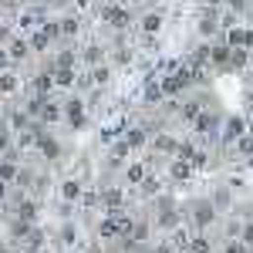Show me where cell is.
<instances>
[{
	"instance_id": "cell-1",
	"label": "cell",
	"mask_w": 253,
	"mask_h": 253,
	"mask_svg": "<svg viewBox=\"0 0 253 253\" xmlns=\"http://www.w3.org/2000/svg\"><path fill=\"white\" fill-rule=\"evenodd\" d=\"M216 210H213V203L210 199H196L193 203V223H196V233H203V230H210L216 223Z\"/></svg>"
},
{
	"instance_id": "cell-2",
	"label": "cell",
	"mask_w": 253,
	"mask_h": 253,
	"mask_svg": "<svg viewBox=\"0 0 253 253\" xmlns=\"http://www.w3.org/2000/svg\"><path fill=\"white\" fill-rule=\"evenodd\" d=\"M34 149H38V152L47 159V162H58V159H61V142H58L54 135H47L41 125H38V145H34Z\"/></svg>"
},
{
	"instance_id": "cell-3",
	"label": "cell",
	"mask_w": 253,
	"mask_h": 253,
	"mask_svg": "<svg viewBox=\"0 0 253 253\" xmlns=\"http://www.w3.org/2000/svg\"><path fill=\"white\" fill-rule=\"evenodd\" d=\"M156 210H159L156 226H162V230H172V226H179V213H175V206L166 199V196H159V199H156Z\"/></svg>"
},
{
	"instance_id": "cell-4",
	"label": "cell",
	"mask_w": 253,
	"mask_h": 253,
	"mask_svg": "<svg viewBox=\"0 0 253 253\" xmlns=\"http://www.w3.org/2000/svg\"><path fill=\"white\" fill-rule=\"evenodd\" d=\"M115 219V240H132V230H135V216H128L125 210H115V213H108Z\"/></svg>"
},
{
	"instance_id": "cell-5",
	"label": "cell",
	"mask_w": 253,
	"mask_h": 253,
	"mask_svg": "<svg viewBox=\"0 0 253 253\" xmlns=\"http://www.w3.org/2000/svg\"><path fill=\"white\" fill-rule=\"evenodd\" d=\"M14 219H20V223H27V226H34L38 223V203L31 199V196H20L17 199V210H14Z\"/></svg>"
},
{
	"instance_id": "cell-6",
	"label": "cell",
	"mask_w": 253,
	"mask_h": 253,
	"mask_svg": "<svg viewBox=\"0 0 253 253\" xmlns=\"http://www.w3.org/2000/svg\"><path fill=\"white\" fill-rule=\"evenodd\" d=\"M101 17H105V24H112V27H118V31L132 24V17H128V10H125V7H118V3H108V7L101 10Z\"/></svg>"
},
{
	"instance_id": "cell-7",
	"label": "cell",
	"mask_w": 253,
	"mask_h": 253,
	"mask_svg": "<svg viewBox=\"0 0 253 253\" xmlns=\"http://www.w3.org/2000/svg\"><path fill=\"white\" fill-rule=\"evenodd\" d=\"M210 64L219 68V71H226V64H230V44L219 38L216 44H210Z\"/></svg>"
},
{
	"instance_id": "cell-8",
	"label": "cell",
	"mask_w": 253,
	"mask_h": 253,
	"mask_svg": "<svg viewBox=\"0 0 253 253\" xmlns=\"http://www.w3.org/2000/svg\"><path fill=\"white\" fill-rule=\"evenodd\" d=\"M101 206H105V213H115L125 206V189H118V186H108V189H101Z\"/></svg>"
},
{
	"instance_id": "cell-9",
	"label": "cell",
	"mask_w": 253,
	"mask_h": 253,
	"mask_svg": "<svg viewBox=\"0 0 253 253\" xmlns=\"http://www.w3.org/2000/svg\"><path fill=\"white\" fill-rule=\"evenodd\" d=\"M166 243H169L172 250H189V243H193V230L179 223V226H172V230H169V240H166Z\"/></svg>"
},
{
	"instance_id": "cell-10",
	"label": "cell",
	"mask_w": 253,
	"mask_h": 253,
	"mask_svg": "<svg viewBox=\"0 0 253 253\" xmlns=\"http://www.w3.org/2000/svg\"><path fill=\"white\" fill-rule=\"evenodd\" d=\"M196 175V169L189 166V162H182V159H169V179L172 182H189Z\"/></svg>"
},
{
	"instance_id": "cell-11",
	"label": "cell",
	"mask_w": 253,
	"mask_h": 253,
	"mask_svg": "<svg viewBox=\"0 0 253 253\" xmlns=\"http://www.w3.org/2000/svg\"><path fill=\"white\" fill-rule=\"evenodd\" d=\"M162 24H166V17H162L159 10H152V14H145V17L138 20V31H142L145 38H156L159 31H162Z\"/></svg>"
},
{
	"instance_id": "cell-12",
	"label": "cell",
	"mask_w": 253,
	"mask_h": 253,
	"mask_svg": "<svg viewBox=\"0 0 253 253\" xmlns=\"http://www.w3.org/2000/svg\"><path fill=\"white\" fill-rule=\"evenodd\" d=\"M240 135H247V122L240 115H233V118H226V125H223V142H236Z\"/></svg>"
},
{
	"instance_id": "cell-13",
	"label": "cell",
	"mask_w": 253,
	"mask_h": 253,
	"mask_svg": "<svg viewBox=\"0 0 253 253\" xmlns=\"http://www.w3.org/2000/svg\"><path fill=\"white\" fill-rule=\"evenodd\" d=\"M128 152H132V149H128V142H125V138H115V142L108 145V162H112V166L118 169V166H125Z\"/></svg>"
},
{
	"instance_id": "cell-14",
	"label": "cell",
	"mask_w": 253,
	"mask_h": 253,
	"mask_svg": "<svg viewBox=\"0 0 253 253\" xmlns=\"http://www.w3.org/2000/svg\"><path fill=\"white\" fill-rule=\"evenodd\" d=\"M51 78H54V84H58V88L71 91V88L78 84V71H75V68H54V75H51Z\"/></svg>"
},
{
	"instance_id": "cell-15",
	"label": "cell",
	"mask_w": 253,
	"mask_h": 253,
	"mask_svg": "<svg viewBox=\"0 0 253 253\" xmlns=\"http://www.w3.org/2000/svg\"><path fill=\"white\" fill-rule=\"evenodd\" d=\"M138 196H142V199H159V196H162V179H159V175H145L142 186H138Z\"/></svg>"
},
{
	"instance_id": "cell-16",
	"label": "cell",
	"mask_w": 253,
	"mask_h": 253,
	"mask_svg": "<svg viewBox=\"0 0 253 253\" xmlns=\"http://www.w3.org/2000/svg\"><path fill=\"white\" fill-rule=\"evenodd\" d=\"M250 61H253V54L247 47H230V64H226V71H243Z\"/></svg>"
},
{
	"instance_id": "cell-17",
	"label": "cell",
	"mask_w": 253,
	"mask_h": 253,
	"mask_svg": "<svg viewBox=\"0 0 253 253\" xmlns=\"http://www.w3.org/2000/svg\"><path fill=\"white\" fill-rule=\"evenodd\" d=\"M193 128H196V135H216V115H210V112L203 108L199 118L193 122Z\"/></svg>"
},
{
	"instance_id": "cell-18",
	"label": "cell",
	"mask_w": 253,
	"mask_h": 253,
	"mask_svg": "<svg viewBox=\"0 0 253 253\" xmlns=\"http://www.w3.org/2000/svg\"><path fill=\"white\" fill-rule=\"evenodd\" d=\"M145 175H149V166H145V162H128V166H125V182H128V186H142Z\"/></svg>"
},
{
	"instance_id": "cell-19",
	"label": "cell",
	"mask_w": 253,
	"mask_h": 253,
	"mask_svg": "<svg viewBox=\"0 0 253 253\" xmlns=\"http://www.w3.org/2000/svg\"><path fill=\"white\" fill-rule=\"evenodd\" d=\"M20 166L14 162V156H3L0 159V182H7V186H14V179H17Z\"/></svg>"
},
{
	"instance_id": "cell-20",
	"label": "cell",
	"mask_w": 253,
	"mask_h": 253,
	"mask_svg": "<svg viewBox=\"0 0 253 253\" xmlns=\"http://www.w3.org/2000/svg\"><path fill=\"white\" fill-rule=\"evenodd\" d=\"M27 44H31V54H44V51H47V47H51V44H54V41L47 38V34H44V31H31V38H27Z\"/></svg>"
},
{
	"instance_id": "cell-21",
	"label": "cell",
	"mask_w": 253,
	"mask_h": 253,
	"mask_svg": "<svg viewBox=\"0 0 253 253\" xmlns=\"http://www.w3.org/2000/svg\"><path fill=\"white\" fill-rule=\"evenodd\" d=\"M81 193H84V186H81L78 179H64V182H61V199H64V203L81 199Z\"/></svg>"
},
{
	"instance_id": "cell-22",
	"label": "cell",
	"mask_w": 253,
	"mask_h": 253,
	"mask_svg": "<svg viewBox=\"0 0 253 253\" xmlns=\"http://www.w3.org/2000/svg\"><path fill=\"white\" fill-rule=\"evenodd\" d=\"M7 54H10V61H24L27 54H31V44L24 38H10V44H7Z\"/></svg>"
},
{
	"instance_id": "cell-23",
	"label": "cell",
	"mask_w": 253,
	"mask_h": 253,
	"mask_svg": "<svg viewBox=\"0 0 253 253\" xmlns=\"http://www.w3.org/2000/svg\"><path fill=\"white\" fill-rule=\"evenodd\" d=\"M210 203H213V210L216 213H223V210H230L233 206V196H230V189H213V196H210Z\"/></svg>"
},
{
	"instance_id": "cell-24",
	"label": "cell",
	"mask_w": 253,
	"mask_h": 253,
	"mask_svg": "<svg viewBox=\"0 0 253 253\" xmlns=\"http://www.w3.org/2000/svg\"><path fill=\"white\" fill-rule=\"evenodd\" d=\"M17 88H20V78L14 71H0V95L7 98V95H14Z\"/></svg>"
},
{
	"instance_id": "cell-25",
	"label": "cell",
	"mask_w": 253,
	"mask_h": 253,
	"mask_svg": "<svg viewBox=\"0 0 253 253\" xmlns=\"http://www.w3.org/2000/svg\"><path fill=\"white\" fill-rule=\"evenodd\" d=\"M125 142H128V149H138V145H145V142H149V132H145V125H135V128H128V132H125Z\"/></svg>"
},
{
	"instance_id": "cell-26",
	"label": "cell",
	"mask_w": 253,
	"mask_h": 253,
	"mask_svg": "<svg viewBox=\"0 0 253 253\" xmlns=\"http://www.w3.org/2000/svg\"><path fill=\"white\" fill-rule=\"evenodd\" d=\"M61 118H64V115H61V105L47 98V105H44V115H41V122H44V125H58Z\"/></svg>"
},
{
	"instance_id": "cell-27",
	"label": "cell",
	"mask_w": 253,
	"mask_h": 253,
	"mask_svg": "<svg viewBox=\"0 0 253 253\" xmlns=\"http://www.w3.org/2000/svg\"><path fill=\"white\" fill-rule=\"evenodd\" d=\"M142 98H145L149 105H162V101H166L162 88H159V81H145V91H142Z\"/></svg>"
},
{
	"instance_id": "cell-28",
	"label": "cell",
	"mask_w": 253,
	"mask_h": 253,
	"mask_svg": "<svg viewBox=\"0 0 253 253\" xmlns=\"http://www.w3.org/2000/svg\"><path fill=\"white\" fill-rule=\"evenodd\" d=\"M189 253H213V240L206 233H193V243H189Z\"/></svg>"
},
{
	"instance_id": "cell-29",
	"label": "cell",
	"mask_w": 253,
	"mask_h": 253,
	"mask_svg": "<svg viewBox=\"0 0 253 253\" xmlns=\"http://www.w3.org/2000/svg\"><path fill=\"white\" fill-rule=\"evenodd\" d=\"M149 233H152V223H149V219H135V230H132V243H149Z\"/></svg>"
},
{
	"instance_id": "cell-30",
	"label": "cell",
	"mask_w": 253,
	"mask_h": 253,
	"mask_svg": "<svg viewBox=\"0 0 253 253\" xmlns=\"http://www.w3.org/2000/svg\"><path fill=\"white\" fill-rule=\"evenodd\" d=\"M98 240H105V243H112L115 240V219L105 213V219L98 223Z\"/></svg>"
},
{
	"instance_id": "cell-31",
	"label": "cell",
	"mask_w": 253,
	"mask_h": 253,
	"mask_svg": "<svg viewBox=\"0 0 253 253\" xmlns=\"http://www.w3.org/2000/svg\"><path fill=\"white\" fill-rule=\"evenodd\" d=\"M199 112H203V105H199V101H182V105H179V115L186 118L189 125H193L196 118H199Z\"/></svg>"
},
{
	"instance_id": "cell-32",
	"label": "cell",
	"mask_w": 253,
	"mask_h": 253,
	"mask_svg": "<svg viewBox=\"0 0 253 253\" xmlns=\"http://www.w3.org/2000/svg\"><path fill=\"white\" fill-rule=\"evenodd\" d=\"M81 58H84V64H88V68H98V64H101V58H105V51H101L98 44H91V47H84V54H81Z\"/></svg>"
},
{
	"instance_id": "cell-33",
	"label": "cell",
	"mask_w": 253,
	"mask_h": 253,
	"mask_svg": "<svg viewBox=\"0 0 253 253\" xmlns=\"http://www.w3.org/2000/svg\"><path fill=\"white\" fill-rule=\"evenodd\" d=\"M152 145H156V152H169V156H172L175 149H179V145H175V138L169 135V132H162V135H159Z\"/></svg>"
},
{
	"instance_id": "cell-34",
	"label": "cell",
	"mask_w": 253,
	"mask_h": 253,
	"mask_svg": "<svg viewBox=\"0 0 253 253\" xmlns=\"http://www.w3.org/2000/svg\"><path fill=\"white\" fill-rule=\"evenodd\" d=\"M58 27H61V38H75V34L81 31L78 17H64V20H58Z\"/></svg>"
},
{
	"instance_id": "cell-35",
	"label": "cell",
	"mask_w": 253,
	"mask_h": 253,
	"mask_svg": "<svg viewBox=\"0 0 253 253\" xmlns=\"http://www.w3.org/2000/svg\"><path fill=\"white\" fill-rule=\"evenodd\" d=\"M20 243H24V247H27V250H41V247H44V233H41V230H34V226H31V233L24 236V240H20Z\"/></svg>"
},
{
	"instance_id": "cell-36",
	"label": "cell",
	"mask_w": 253,
	"mask_h": 253,
	"mask_svg": "<svg viewBox=\"0 0 253 253\" xmlns=\"http://www.w3.org/2000/svg\"><path fill=\"white\" fill-rule=\"evenodd\" d=\"M189 166H193L196 172H199V169H206V166H210V152H206V149H196L193 156H189Z\"/></svg>"
},
{
	"instance_id": "cell-37",
	"label": "cell",
	"mask_w": 253,
	"mask_h": 253,
	"mask_svg": "<svg viewBox=\"0 0 253 253\" xmlns=\"http://www.w3.org/2000/svg\"><path fill=\"white\" fill-rule=\"evenodd\" d=\"M75 51H68V47H64V51H58V58H54V68H75Z\"/></svg>"
},
{
	"instance_id": "cell-38",
	"label": "cell",
	"mask_w": 253,
	"mask_h": 253,
	"mask_svg": "<svg viewBox=\"0 0 253 253\" xmlns=\"http://www.w3.org/2000/svg\"><path fill=\"white\" fill-rule=\"evenodd\" d=\"M233 145H236V152H240V156H247V159L253 156V135H240Z\"/></svg>"
},
{
	"instance_id": "cell-39",
	"label": "cell",
	"mask_w": 253,
	"mask_h": 253,
	"mask_svg": "<svg viewBox=\"0 0 253 253\" xmlns=\"http://www.w3.org/2000/svg\"><path fill=\"white\" fill-rule=\"evenodd\" d=\"M81 203H84V210L101 206V193H98V189H84V193H81Z\"/></svg>"
},
{
	"instance_id": "cell-40",
	"label": "cell",
	"mask_w": 253,
	"mask_h": 253,
	"mask_svg": "<svg viewBox=\"0 0 253 253\" xmlns=\"http://www.w3.org/2000/svg\"><path fill=\"white\" fill-rule=\"evenodd\" d=\"M108 78H112V71H108L105 64H98L95 71H91V81H95V84H108Z\"/></svg>"
},
{
	"instance_id": "cell-41",
	"label": "cell",
	"mask_w": 253,
	"mask_h": 253,
	"mask_svg": "<svg viewBox=\"0 0 253 253\" xmlns=\"http://www.w3.org/2000/svg\"><path fill=\"white\" fill-rule=\"evenodd\" d=\"M223 253H247V243L243 240H226L223 243Z\"/></svg>"
},
{
	"instance_id": "cell-42",
	"label": "cell",
	"mask_w": 253,
	"mask_h": 253,
	"mask_svg": "<svg viewBox=\"0 0 253 253\" xmlns=\"http://www.w3.org/2000/svg\"><path fill=\"white\" fill-rule=\"evenodd\" d=\"M128 61H132V51H128V47L115 51V64H128Z\"/></svg>"
},
{
	"instance_id": "cell-43",
	"label": "cell",
	"mask_w": 253,
	"mask_h": 253,
	"mask_svg": "<svg viewBox=\"0 0 253 253\" xmlns=\"http://www.w3.org/2000/svg\"><path fill=\"white\" fill-rule=\"evenodd\" d=\"M61 240H64V243H75V226L64 223V226H61Z\"/></svg>"
},
{
	"instance_id": "cell-44",
	"label": "cell",
	"mask_w": 253,
	"mask_h": 253,
	"mask_svg": "<svg viewBox=\"0 0 253 253\" xmlns=\"http://www.w3.org/2000/svg\"><path fill=\"white\" fill-rule=\"evenodd\" d=\"M7 68H10V54L0 47V71H7Z\"/></svg>"
},
{
	"instance_id": "cell-45",
	"label": "cell",
	"mask_w": 253,
	"mask_h": 253,
	"mask_svg": "<svg viewBox=\"0 0 253 253\" xmlns=\"http://www.w3.org/2000/svg\"><path fill=\"white\" fill-rule=\"evenodd\" d=\"M152 253H175V250L169 247V243H156V247H152Z\"/></svg>"
},
{
	"instance_id": "cell-46",
	"label": "cell",
	"mask_w": 253,
	"mask_h": 253,
	"mask_svg": "<svg viewBox=\"0 0 253 253\" xmlns=\"http://www.w3.org/2000/svg\"><path fill=\"white\" fill-rule=\"evenodd\" d=\"M91 7V0H78V10H88Z\"/></svg>"
},
{
	"instance_id": "cell-47",
	"label": "cell",
	"mask_w": 253,
	"mask_h": 253,
	"mask_svg": "<svg viewBox=\"0 0 253 253\" xmlns=\"http://www.w3.org/2000/svg\"><path fill=\"white\" fill-rule=\"evenodd\" d=\"M0 253H10V243L7 240H0Z\"/></svg>"
},
{
	"instance_id": "cell-48",
	"label": "cell",
	"mask_w": 253,
	"mask_h": 253,
	"mask_svg": "<svg viewBox=\"0 0 253 253\" xmlns=\"http://www.w3.org/2000/svg\"><path fill=\"white\" fill-rule=\"evenodd\" d=\"M203 3H206V7H219L223 0H203Z\"/></svg>"
},
{
	"instance_id": "cell-49",
	"label": "cell",
	"mask_w": 253,
	"mask_h": 253,
	"mask_svg": "<svg viewBox=\"0 0 253 253\" xmlns=\"http://www.w3.org/2000/svg\"><path fill=\"white\" fill-rule=\"evenodd\" d=\"M247 78L253 81V61H250V64H247Z\"/></svg>"
},
{
	"instance_id": "cell-50",
	"label": "cell",
	"mask_w": 253,
	"mask_h": 253,
	"mask_svg": "<svg viewBox=\"0 0 253 253\" xmlns=\"http://www.w3.org/2000/svg\"><path fill=\"white\" fill-rule=\"evenodd\" d=\"M247 135H253V118H250V122H247Z\"/></svg>"
},
{
	"instance_id": "cell-51",
	"label": "cell",
	"mask_w": 253,
	"mask_h": 253,
	"mask_svg": "<svg viewBox=\"0 0 253 253\" xmlns=\"http://www.w3.org/2000/svg\"><path fill=\"white\" fill-rule=\"evenodd\" d=\"M247 169H253V156H250V159H247Z\"/></svg>"
},
{
	"instance_id": "cell-52",
	"label": "cell",
	"mask_w": 253,
	"mask_h": 253,
	"mask_svg": "<svg viewBox=\"0 0 253 253\" xmlns=\"http://www.w3.org/2000/svg\"><path fill=\"white\" fill-rule=\"evenodd\" d=\"M101 3H105V7H108V3H118V0H101Z\"/></svg>"
},
{
	"instance_id": "cell-53",
	"label": "cell",
	"mask_w": 253,
	"mask_h": 253,
	"mask_svg": "<svg viewBox=\"0 0 253 253\" xmlns=\"http://www.w3.org/2000/svg\"><path fill=\"white\" fill-rule=\"evenodd\" d=\"M44 3H61V0H44Z\"/></svg>"
},
{
	"instance_id": "cell-54",
	"label": "cell",
	"mask_w": 253,
	"mask_h": 253,
	"mask_svg": "<svg viewBox=\"0 0 253 253\" xmlns=\"http://www.w3.org/2000/svg\"><path fill=\"white\" fill-rule=\"evenodd\" d=\"M128 3H138V0H128Z\"/></svg>"
},
{
	"instance_id": "cell-55",
	"label": "cell",
	"mask_w": 253,
	"mask_h": 253,
	"mask_svg": "<svg viewBox=\"0 0 253 253\" xmlns=\"http://www.w3.org/2000/svg\"><path fill=\"white\" fill-rule=\"evenodd\" d=\"M34 3H41V0H34Z\"/></svg>"
},
{
	"instance_id": "cell-56",
	"label": "cell",
	"mask_w": 253,
	"mask_h": 253,
	"mask_svg": "<svg viewBox=\"0 0 253 253\" xmlns=\"http://www.w3.org/2000/svg\"><path fill=\"white\" fill-rule=\"evenodd\" d=\"M182 253H189V250H182Z\"/></svg>"
}]
</instances>
